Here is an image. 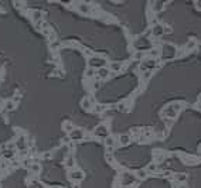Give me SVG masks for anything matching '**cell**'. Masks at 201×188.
Listing matches in <instances>:
<instances>
[{"label":"cell","instance_id":"obj_32","mask_svg":"<svg viewBox=\"0 0 201 188\" xmlns=\"http://www.w3.org/2000/svg\"><path fill=\"white\" fill-rule=\"evenodd\" d=\"M150 75H152V72H150V71H146L144 74H143V79H144V81H147V79L150 78Z\"/></svg>","mask_w":201,"mask_h":188},{"label":"cell","instance_id":"obj_24","mask_svg":"<svg viewBox=\"0 0 201 188\" xmlns=\"http://www.w3.org/2000/svg\"><path fill=\"white\" fill-rule=\"evenodd\" d=\"M146 175H147V171H146V170H139L136 173V177L140 178V180H142V178H146Z\"/></svg>","mask_w":201,"mask_h":188},{"label":"cell","instance_id":"obj_26","mask_svg":"<svg viewBox=\"0 0 201 188\" xmlns=\"http://www.w3.org/2000/svg\"><path fill=\"white\" fill-rule=\"evenodd\" d=\"M176 180H177L179 182H184L186 180H187V175L186 174H177L176 175Z\"/></svg>","mask_w":201,"mask_h":188},{"label":"cell","instance_id":"obj_2","mask_svg":"<svg viewBox=\"0 0 201 188\" xmlns=\"http://www.w3.org/2000/svg\"><path fill=\"white\" fill-rule=\"evenodd\" d=\"M162 58L163 59H173L177 55V50L171 44H163L162 47Z\"/></svg>","mask_w":201,"mask_h":188},{"label":"cell","instance_id":"obj_21","mask_svg":"<svg viewBox=\"0 0 201 188\" xmlns=\"http://www.w3.org/2000/svg\"><path fill=\"white\" fill-rule=\"evenodd\" d=\"M105 144H106L109 149L110 147H113V146H115V139H113L112 136H108L106 139H105Z\"/></svg>","mask_w":201,"mask_h":188},{"label":"cell","instance_id":"obj_35","mask_svg":"<svg viewBox=\"0 0 201 188\" xmlns=\"http://www.w3.org/2000/svg\"><path fill=\"white\" fill-rule=\"evenodd\" d=\"M194 4H195L197 7H198V9H201V0H195Z\"/></svg>","mask_w":201,"mask_h":188},{"label":"cell","instance_id":"obj_36","mask_svg":"<svg viewBox=\"0 0 201 188\" xmlns=\"http://www.w3.org/2000/svg\"><path fill=\"white\" fill-rule=\"evenodd\" d=\"M106 160H108L109 163H113V157H110L109 154H108V156H106Z\"/></svg>","mask_w":201,"mask_h":188},{"label":"cell","instance_id":"obj_33","mask_svg":"<svg viewBox=\"0 0 201 188\" xmlns=\"http://www.w3.org/2000/svg\"><path fill=\"white\" fill-rule=\"evenodd\" d=\"M94 74H95V71H94L92 68H89V69L86 71V77H89V78H91V77H94Z\"/></svg>","mask_w":201,"mask_h":188},{"label":"cell","instance_id":"obj_18","mask_svg":"<svg viewBox=\"0 0 201 188\" xmlns=\"http://www.w3.org/2000/svg\"><path fill=\"white\" fill-rule=\"evenodd\" d=\"M109 69L110 71H113V72H119L120 69H122V64L120 62H112L109 67Z\"/></svg>","mask_w":201,"mask_h":188},{"label":"cell","instance_id":"obj_29","mask_svg":"<svg viewBox=\"0 0 201 188\" xmlns=\"http://www.w3.org/2000/svg\"><path fill=\"white\" fill-rule=\"evenodd\" d=\"M156 168H157V166H156L155 163H152L149 167H147V170H146V171H147V173H153V171H156Z\"/></svg>","mask_w":201,"mask_h":188},{"label":"cell","instance_id":"obj_39","mask_svg":"<svg viewBox=\"0 0 201 188\" xmlns=\"http://www.w3.org/2000/svg\"><path fill=\"white\" fill-rule=\"evenodd\" d=\"M126 188H133V187H132V185H130V187H126Z\"/></svg>","mask_w":201,"mask_h":188},{"label":"cell","instance_id":"obj_12","mask_svg":"<svg viewBox=\"0 0 201 188\" xmlns=\"http://www.w3.org/2000/svg\"><path fill=\"white\" fill-rule=\"evenodd\" d=\"M78 12H81L82 14H91L92 7L88 4V3H78Z\"/></svg>","mask_w":201,"mask_h":188},{"label":"cell","instance_id":"obj_16","mask_svg":"<svg viewBox=\"0 0 201 188\" xmlns=\"http://www.w3.org/2000/svg\"><path fill=\"white\" fill-rule=\"evenodd\" d=\"M81 106H82V109H85V110L91 109L92 103H91V101H89V98H84V99H82V102H81Z\"/></svg>","mask_w":201,"mask_h":188},{"label":"cell","instance_id":"obj_25","mask_svg":"<svg viewBox=\"0 0 201 188\" xmlns=\"http://www.w3.org/2000/svg\"><path fill=\"white\" fill-rule=\"evenodd\" d=\"M30 187H31V188H46V187H44V184H41L40 181H33V182H30Z\"/></svg>","mask_w":201,"mask_h":188},{"label":"cell","instance_id":"obj_30","mask_svg":"<svg viewBox=\"0 0 201 188\" xmlns=\"http://www.w3.org/2000/svg\"><path fill=\"white\" fill-rule=\"evenodd\" d=\"M116 108H118V110H119V112H125V110H126V103H125V102H122V103L118 105Z\"/></svg>","mask_w":201,"mask_h":188},{"label":"cell","instance_id":"obj_38","mask_svg":"<svg viewBox=\"0 0 201 188\" xmlns=\"http://www.w3.org/2000/svg\"><path fill=\"white\" fill-rule=\"evenodd\" d=\"M179 188H187V187H186V185H180V187H179Z\"/></svg>","mask_w":201,"mask_h":188},{"label":"cell","instance_id":"obj_10","mask_svg":"<svg viewBox=\"0 0 201 188\" xmlns=\"http://www.w3.org/2000/svg\"><path fill=\"white\" fill-rule=\"evenodd\" d=\"M135 47H136V48H139V50H146V48H150L149 40L146 38V37H140V38L135 43Z\"/></svg>","mask_w":201,"mask_h":188},{"label":"cell","instance_id":"obj_17","mask_svg":"<svg viewBox=\"0 0 201 188\" xmlns=\"http://www.w3.org/2000/svg\"><path fill=\"white\" fill-rule=\"evenodd\" d=\"M43 16H44V14H43V12H40V10H34V12L31 13V17H33V20H34V21H38V20H41V19H43Z\"/></svg>","mask_w":201,"mask_h":188},{"label":"cell","instance_id":"obj_1","mask_svg":"<svg viewBox=\"0 0 201 188\" xmlns=\"http://www.w3.org/2000/svg\"><path fill=\"white\" fill-rule=\"evenodd\" d=\"M183 108V105L180 102H173L169 106H166V109L163 110V116H169L170 119H174L177 116V112Z\"/></svg>","mask_w":201,"mask_h":188},{"label":"cell","instance_id":"obj_6","mask_svg":"<svg viewBox=\"0 0 201 188\" xmlns=\"http://www.w3.org/2000/svg\"><path fill=\"white\" fill-rule=\"evenodd\" d=\"M14 147L17 150H20V151H26L27 149V140H26V136H19L17 139H16V143H14Z\"/></svg>","mask_w":201,"mask_h":188},{"label":"cell","instance_id":"obj_40","mask_svg":"<svg viewBox=\"0 0 201 188\" xmlns=\"http://www.w3.org/2000/svg\"><path fill=\"white\" fill-rule=\"evenodd\" d=\"M51 188H60V187H51Z\"/></svg>","mask_w":201,"mask_h":188},{"label":"cell","instance_id":"obj_22","mask_svg":"<svg viewBox=\"0 0 201 188\" xmlns=\"http://www.w3.org/2000/svg\"><path fill=\"white\" fill-rule=\"evenodd\" d=\"M195 47H197V41H195V40H190L187 43V46H186V50L190 51V50H194Z\"/></svg>","mask_w":201,"mask_h":188},{"label":"cell","instance_id":"obj_5","mask_svg":"<svg viewBox=\"0 0 201 188\" xmlns=\"http://www.w3.org/2000/svg\"><path fill=\"white\" fill-rule=\"evenodd\" d=\"M94 134L97 137H106L109 136V133H108V127L105 126V124H98L97 127H95V130H94Z\"/></svg>","mask_w":201,"mask_h":188},{"label":"cell","instance_id":"obj_19","mask_svg":"<svg viewBox=\"0 0 201 188\" xmlns=\"http://www.w3.org/2000/svg\"><path fill=\"white\" fill-rule=\"evenodd\" d=\"M152 4L155 6L153 7V10H155V12H160V10L163 9V6H164V3H163V1H153Z\"/></svg>","mask_w":201,"mask_h":188},{"label":"cell","instance_id":"obj_8","mask_svg":"<svg viewBox=\"0 0 201 188\" xmlns=\"http://www.w3.org/2000/svg\"><path fill=\"white\" fill-rule=\"evenodd\" d=\"M85 136V133H84V130L82 129H74L70 133V139L71 140H74V142H77V140H82Z\"/></svg>","mask_w":201,"mask_h":188},{"label":"cell","instance_id":"obj_11","mask_svg":"<svg viewBox=\"0 0 201 188\" xmlns=\"http://www.w3.org/2000/svg\"><path fill=\"white\" fill-rule=\"evenodd\" d=\"M150 31H152V34H153L155 37H160V35L164 34V26L157 23V24H155V26L152 27V30H150Z\"/></svg>","mask_w":201,"mask_h":188},{"label":"cell","instance_id":"obj_28","mask_svg":"<svg viewBox=\"0 0 201 188\" xmlns=\"http://www.w3.org/2000/svg\"><path fill=\"white\" fill-rule=\"evenodd\" d=\"M106 109V105H97L95 106V112H104Z\"/></svg>","mask_w":201,"mask_h":188},{"label":"cell","instance_id":"obj_20","mask_svg":"<svg viewBox=\"0 0 201 188\" xmlns=\"http://www.w3.org/2000/svg\"><path fill=\"white\" fill-rule=\"evenodd\" d=\"M62 129H64L65 132H68V133H71L72 130L75 129V126H74L72 123H70V122H67V123L62 124Z\"/></svg>","mask_w":201,"mask_h":188},{"label":"cell","instance_id":"obj_13","mask_svg":"<svg viewBox=\"0 0 201 188\" xmlns=\"http://www.w3.org/2000/svg\"><path fill=\"white\" fill-rule=\"evenodd\" d=\"M1 154H3V157H4L6 160H12V158L14 157V150H13V146H12V147L9 146V149L4 150V151H3Z\"/></svg>","mask_w":201,"mask_h":188},{"label":"cell","instance_id":"obj_15","mask_svg":"<svg viewBox=\"0 0 201 188\" xmlns=\"http://www.w3.org/2000/svg\"><path fill=\"white\" fill-rule=\"evenodd\" d=\"M119 143H120L122 146H128L130 143V136L129 134H120V136H119Z\"/></svg>","mask_w":201,"mask_h":188},{"label":"cell","instance_id":"obj_3","mask_svg":"<svg viewBox=\"0 0 201 188\" xmlns=\"http://www.w3.org/2000/svg\"><path fill=\"white\" fill-rule=\"evenodd\" d=\"M88 64L91 67L92 69H101V68H104L106 67V59L105 58H101V57H91V58L88 59Z\"/></svg>","mask_w":201,"mask_h":188},{"label":"cell","instance_id":"obj_41","mask_svg":"<svg viewBox=\"0 0 201 188\" xmlns=\"http://www.w3.org/2000/svg\"><path fill=\"white\" fill-rule=\"evenodd\" d=\"M200 102H201V95H200Z\"/></svg>","mask_w":201,"mask_h":188},{"label":"cell","instance_id":"obj_23","mask_svg":"<svg viewBox=\"0 0 201 188\" xmlns=\"http://www.w3.org/2000/svg\"><path fill=\"white\" fill-rule=\"evenodd\" d=\"M14 106H16V103H14L13 101H7L6 105H4V109H6V110H12V109H14Z\"/></svg>","mask_w":201,"mask_h":188},{"label":"cell","instance_id":"obj_14","mask_svg":"<svg viewBox=\"0 0 201 188\" xmlns=\"http://www.w3.org/2000/svg\"><path fill=\"white\" fill-rule=\"evenodd\" d=\"M98 77L101 79H105L109 77V68H106V67H104V68H101V69H98Z\"/></svg>","mask_w":201,"mask_h":188},{"label":"cell","instance_id":"obj_7","mask_svg":"<svg viewBox=\"0 0 201 188\" xmlns=\"http://www.w3.org/2000/svg\"><path fill=\"white\" fill-rule=\"evenodd\" d=\"M156 59L153 58H147V59H143L142 65H140V69L142 71H146V69H152V68H156Z\"/></svg>","mask_w":201,"mask_h":188},{"label":"cell","instance_id":"obj_27","mask_svg":"<svg viewBox=\"0 0 201 188\" xmlns=\"http://www.w3.org/2000/svg\"><path fill=\"white\" fill-rule=\"evenodd\" d=\"M65 164H67V167H72L74 166V157L70 156L67 160H65Z\"/></svg>","mask_w":201,"mask_h":188},{"label":"cell","instance_id":"obj_9","mask_svg":"<svg viewBox=\"0 0 201 188\" xmlns=\"http://www.w3.org/2000/svg\"><path fill=\"white\" fill-rule=\"evenodd\" d=\"M68 175H70V178H71L72 181H75V182H79L84 178V173L81 170H71Z\"/></svg>","mask_w":201,"mask_h":188},{"label":"cell","instance_id":"obj_34","mask_svg":"<svg viewBox=\"0 0 201 188\" xmlns=\"http://www.w3.org/2000/svg\"><path fill=\"white\" fill-rule=\"evenodd\" d=\"M150 55H152V58L155 59L156 55H159V51H157V50H152V51H150Z\"/></svg>","mask_w":201,"mask_h":188},{"label":"cell","instance_id":"obj_31","mask_svg":"<svg viewBox=\"0 0 201 188\" xmlns=\"http://www.w3.org/2000/svg\"><path fill=\"white\" fill-rule=\"evenodd\" d=\"M31 171L33 173H36V174L40 173V166L38 164H31Z\"/></svg>","mask_w":201,"mask_h":188},{"label":"cell","instance_id":"obj_37","mask_svg":"<svg viewBox=\"0 0 201 188\" xmlns=\"http://www.w3.org/2000/svg\"><path fill=\"white\" fill-rule=\"evenodd\" d=\"M3 64H4V61H3V59L0 58V68H1V67H3Z\"/></svg>","mask_w":201,"mask_h":188},{"label":"cell","instance_id":"obj_4","mask_svg":"<svg viewBox=\"0 0 201 188\" xmlns=\"http://www.w3.org/2000/svg\"><path fill=\"white\" fill-rule=\"evenodd\" d=\"M136 181H137L136 175L129 173V171H123V174L120 175V182H122L123 185H126V187H130L132 184H135Z\"/></svg>","mask_w":201,"mask_h":188}]
</instances>
